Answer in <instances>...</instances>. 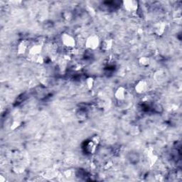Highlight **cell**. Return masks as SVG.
Returning <instances> with one entry per match:
<instances>
[{"label":"cell","instance_id":"e0dca14e","mask_svg":"<svg viewBox=\"0 0 182 182\" xmlns=\"http://www.w3.org/2000/svg\"><path fill=\"white\" fill-rule=\"evenodd\" d=\"M91 140L93 142V143L95 144V145H96L97 146L99 145V144L100 143V137L98 135L93 136V137H92V139H91Z\"/></svg>","mask_w":182,"mask_h":182},{"label":"cell","instance_id":"ffe728a7","mask_svg":"<svg viewBox=\"0 0 182 182\" xmlns=\"http://www.w3.org/2000/svg\"><path fill=\"white\" fill-rule=\"evenodd\" d=\"M72 174V171L70 170H67L65 171V176L66 177H70Z\"/></svg>","mask_w":182,"mask_h":182},{"label":"cell","instance_id":"8fae6325","mask_svg":"<svg viewBox=\"0 0 182 182\" xmlns=\"http://www.w3.org/2000/svg\"><path fill=\"white\" fill-rule=\"evenodd\" d=\"M97 147L98 146L95 145L91 140H90L86 145V151L89 154H94L97 150Z\"/></svg>","mask_w":182,"mask_h":182},{"label":"cell","instance_id":"6da1fadb","mask_svg":"<svg viewBox=\"0 0 182 182\" xmlns=\"http://www.w3.org/2000/svg\"><path fill=\"white\" fill-rule=\"evenodd\" d=\"M61 43L65 48L68 49H73L76 46V39L71 34L64 32L60 36Z\"/></svg>","mask_w":182,"mask_h":182},{"label":"cell","instance_id":"9c48e42d","mask_svg":"<svg viewBox=\"0 0 182 182\" xmlns=\"http://www.w3.org/2000/svg\"><path fill=\"white\" fill-rule=\"evenodd\" d=\"M115 98L119 101L124 100L127 96V89L123 86H119L116 89L114 93Z\"/></svg>","mask_w":182,"mask_h":182},{"label":"cell","instance_id":"d6986e66","mask_svg":"<svg viewBox=\"0 0 182 182\" xmlns=\"http://www.w3.org/2000/svg\"><path fill=\"white\" fill-rule=\"evenodd\" d=\"M112 162H111V161H110V162H107V163L105 164V169H110V167H112Z\"/></svg>","mask_w":182,"mask_h":182},{"label":"cell","instance_id":"7a4b0ae2","mask_svg":"<svg viewBox=\"0 0 182 182\" xmlns=\"http://www.w3.org/2000/svg\"><path fill=\"white\" fill-rule=\"evenodd\" d=\"M100 44L101 41L100 37L96 34H92L86 39L85 47L89 50L95 51L100 46Z\"/></svg>","mask_w":182,"mask_h":182},{"label":"cell","instance_id":"3957f363","mask_svg":"<svg viewBox=\"0 0 182 182\" xmlns=\"http://www.w3.org/2000/svg\"><path fill=\"white\" fill-rule=\"evenodd\" d=\"M122 6L127 12L134 14L139 9V2L135 0H126L122 2Z\"/></svg>","mask_w":182,"mask_h":182},{"label":"cell","instance_id":"30bf717a","mask_svg":"<svg viewBox=\"0 0 182 182\" xmlns=\"http://www.w3.org/2000/svg\"><path fill=\"white\" fill-rule=\"evenodd\" d=\"M138 63L140 66L147 67L150 64V58L147 56H142L139 58Z\"/></svg>","mask_w":182,"mask_h":182},{"label":"cell","instance_id":"ac0fdd59","mask_svg":"<svg viewBox=\"0 0 182 182\" xmlns=\"http://www.w3.org/2000/svg\"><path fill=\"white\" fill-rule=\"evenodd\" d=\"M63 17L65 20L66 21H70L72 18V14L71 12H70L69 11H66L63 13Z\"/></svg>","mask_w":182,"mask_h":182},{"label":"cell","instance_id":"8992f818","mask_svg":"<svg viewBox=\"0 0 182 182\" xmlns=\"http://www.w3.org/2000/svg\"><path fill=\"white\" fill-rule=\"evenodd\" d=\"M30 43L28 40H22L17 46V53L19 55H24L27 53L30 48Z\"/></svg>","mask_w":182,"mask_h":182},{"label":"cell","instance_id":"52a82bcc","mask_svg":"<svg viewBox=\"0 0 182 182\" xmlns=\"http://www.w3.org/2000/svg\"><path fill=\"white\" fill-rule=\"evenodd\" d=\"M167 29V24L164 22H159L154 26V32L156 35L161 37L164 34Z\"/></svg>","mask_w":182,"mask_h":182},{"label":"cell","instance_id":"5b68a950","mask_svg":"<svg viewBox=\"0 0 182 182\" xmlns=\"http://www.w3.org/2000/svg\"><path fill=\"white\" fill-rule=\"evenodd\" d=\"M149 88L148 83L147 82V80L142 79L139 80L138 82L135 84L134 86V91L137 94L142 95L145 93L147 91Z\"/></svg>","mask_w":182,"mask_h":182},{"label":"cell","instance_id":"5bb4252c","mask_svg":"<svg viewBox=\"0 0 182 182\" xmlns=\"http://www.w3.org/2000/svg\"><path fill=\"white\" fill-rule=\"evenodd\" d=\"M86 85L88 90L93 89L95 85V79L93 77H88L86 80Z\"/></svg>","mask_w":182,"mask_h":182},{"label":"cell","instance_id":"4fadbf2b","mask_svg":"<svg viewBox=\"0 0 182 182\" xmlns=\"http://www.w3.org/2000/svg\"><path fill=\"white\" fill-rule=\"evenodd\" d=\"M29 60L32 62H34V63H39V64H42V63H44V58L41 54H40V55L37 56H34L29 58Z\"/></svg>","mask_w":182,"mask_h":182},{"label":"cell","instance_id":"7c38bea8","mask_svg":"<svg viewBox=\"0 0 182 182\" xmlns=\"http://www.w3.org/2000/svg\"><path fill=\"white\" fill-rule=\"evenodd\" d=\"M147 158L149 160V163L150 164L151 166H152L157 162V160H158V156L154 153L153 152H150L147 155Z\"/></svg>","mask_w":182,"mask_h":182},{"label":"cell","instance_id":"277c9868","mask_svg":"<svg viewBox=\"0 0 182 182\" xmlns=\"http://www.w3.org/2000/svg\"><path fill=\"white\" fill-rule=\"evenodd\" d=\"M42 50H43V44L40 43V42H38V43L31 45L30 48L29 49V51L27 53L29 59L32 58V57L40 55Z\"/></svg>","mask_w":182,"mask_h":182},{"label":"cell","instance_id":"9a60e30c","mask_svg":"<svg viewBox=\"0 0 182 182\" xmlns=\"http://www.w3.org/2000/svg\"><path fill=\"white\" fill-rule=\"evenodd\" d=\"M129 133L132 136H137L140 133V129L137 125H133L130 127Z\"/></svg>","mask_w":182,"mask_h":182},{"label":"cell","instance_id":"2e32d148","mask_svg":"<svg viewBox=\"0 0 182 182\" xmlns=\"http://www.w3.org/2000/svg\"><path fill=\"white\" fill-rule=\"evenodd\" d=\"M22 124V122L21 121L19 120H14L11 123L10 125V129L11 130H15V129H18Z\"/></svg>","mask_w":182,"mask_h":182},{"label":"cell","instance_id":"ba28073f","mask_svg":"<svg viewBox=\"0 0 182 182\" xmlns=\"http://www.w3.org/2000/svg\"><path fill=\"white\" fill-rule=\"evenodd\" d=\"M113 39L111 38H106L104 40L101 41L100 44V48L104 52H108L112 48L113 46Z\"/></svg>","mask_w":182,"mask_h":182}]
</instances>
